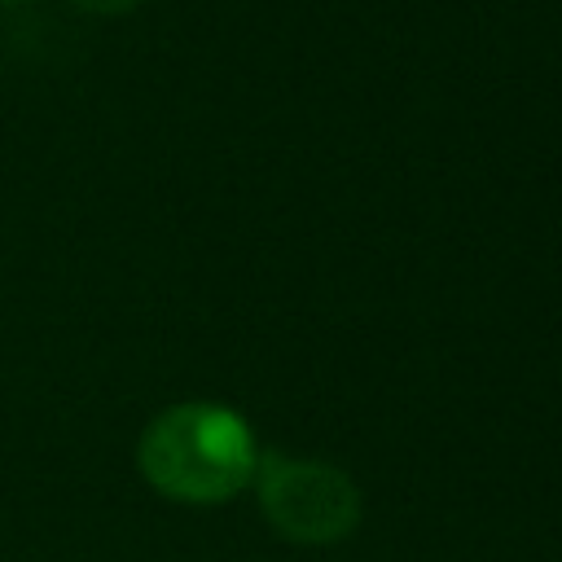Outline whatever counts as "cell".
I'll list each match as a JSON object with an SVG mask.
<instances>
[{"label": "cell", "instance_id": "6da1fadb", "mask_svg": "<svg viewBox=\"0 0 562 562\" xmlns=\"http://www.w3.org/2000/svg\"><path fill=\"white\" fill-rule=\"evenodd\" d=\"M136 465L167 501L220 505L255 479L259 443L233 408L193 400L162 408L145 426L136 443Z\"/></svg>", "mask_w": 562, "mask_h": 562}, {"label": "cell", "instance_id": "7a4b0ae2", "mask_svg": "<svg viewBox=\"0 0 562 562\" xmlns=\"http://www.w3.org/2000/svg\"><path fill=\"white\" fill-rule=\"evenodd\" d=\"M259 509L277 536L294 544H334L360 522L356 483L325 461H294L277 452H259L255 465Z\"/></svg>", "mask_w": 562, "mask_h": 562}, {"label": "cell", "instance_id": "3957f363", "mask_svg": "<svg viewBox=\"0 0 562 562\" xmlns=\"http://www.w3.org/2000/svg\"><path fill=\"white\" fill-rule=\"evenodd\" d=\"M70 4H79L88 13H101V18H119V13H132L140 0H70Z\"/></svg>", "mask_w": 562, "mask_h": 562}, {"label": "cell", "instance_id": "277c9868", "mask_svg": "<svg viewBox=\"0 0 562 562\" xmlns=\"http://www.w3.org/2000/svg\"><path fill=\"white\" fill-rule=\"evenodd\" d=\"M0 4H18V0H0Z\"/></svg>", "mask_w": 562, "mask_h": 562}]
</instances>
